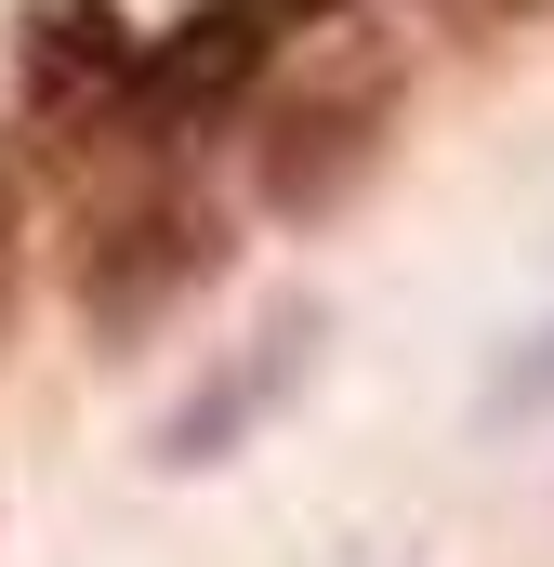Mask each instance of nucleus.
<instances>
[{
    "instance_id": "1",
    "label": "nucleus",
    "mask_w": 554,
    "mask_h": 567,
    "mask_svg": "<svg viewBox=\"0 0 554 567\" xmlns=\"http://www.w3.org/2000/svg\"><path fill=\"white\" fill-rule=\"evenodd\" d=\"M330 13H343V0H198V13H172L133 53L106 133L133 145V158H185L198 133H225V120L277 80V53H290L304 27H330Z\"/></svg>"
},
{
    "instance_id": "2",
    "label": "nucleus",
    "mask_w": 554,
    "mask_h": 567,
    "mask_svg": "<svg viewBox=\"0 0 554 567\" xmlns=\"http://www.w3.org/2000/svg\"><path fill=\"white\" fill-rule=\"evenodd\" d=\"M225 251H238V225H225L172 158H145V185H133V198H106V212L80 225V251H66L80 330H93V343H145V330H172L198 290L225 278Z\"/></svg>"
},
{
    "instance_id": "3",
    "label": "nucleus",
    "mask_w": 554,
    "mask_h": 567,
    "mask_svg": "<svg viewBox=\"0 0 554 567\" xmlns=\"http://www.w3.org/2000/svg\"><path fill=\"white\" fill-rule=\"evenodd\" d=\"M397 133V66H317V80H277L265 133H252V198L265 225H317L370 185V158Z\"/></svg>"
},
{
    "instance_id": "4",
    "label": "nucleus",
    "mask_w": 554,
    "mask_h": 567,
    "mask_svg": "<svg viewBox=\"0 0 554 567\" xmlns=\"http://www.w3.org/2000/svg\"><path fill=\"white\" fill-rule=\"evenodd\" d=\"M317 343H330V303H317V290H290V303H277L225 370H198V383L172 396V423H158V475H212V462H238V449H252V435L317 383Z\"/></svg>"
},
{
    "instance_id": "5",
    "label": "nucleus",
    "mask_w": 554,
    "mask_h": 567,
    "mask_svg": "<svg viewBox=\"0 0 554 567\" xmlns=\"http://www.w3.org/2000/svg\"><path fill=\"white\" fill-rule=\"evenodd\" d=\"M133 53H145V27L120 13V0H27L13 80H27V106H40L53 133H106V106H120Z\"/></svg>"
},
{
    "instance_id": "6",
    "label": "nucleus",
    "mask_w": 554,
    "mask_h": 567,
    "mask_svg": "<svg viewBox=\"0 0 554 567\" xmlns=\"http://www.w3.org/2000/svg\"><path fill=\"white\" fill-rule=\"evenodd\" d=\"M475 410H489V423H554V317L502 357V370H489V396H475Z\"/></svg>"
},
{
    "instance_id": "7",
    "label": "nucleus",
    "mask_w": 554,
    "mask_h": 567,
    "mask_svg": "<svg viewBox=\"0 0 554 567\" xmlns=\"http://www.w3.org/2000/svg\"><path fill=\"white\" fill-rule=\"evenodd\" d=\"M13 278H27V185L0 172V303H13Z\"/></svg>"
}]
</instances>
